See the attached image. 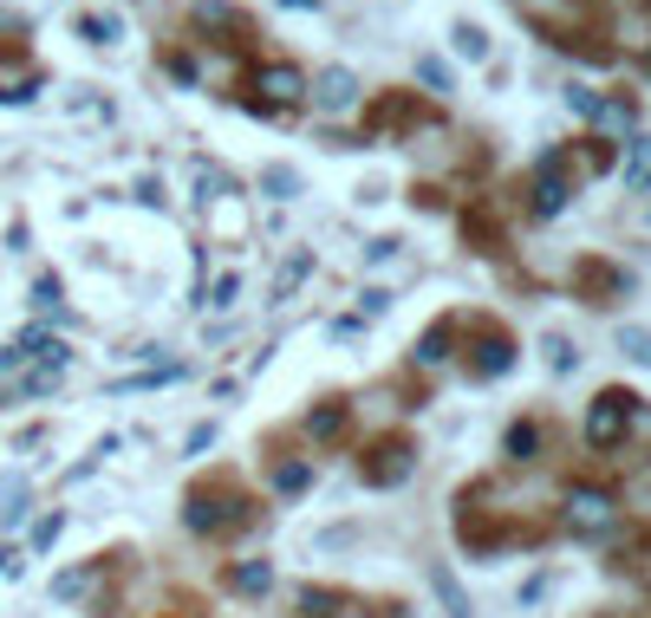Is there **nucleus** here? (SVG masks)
Instances as JSON below:
<instances>
[{"label":"nucleus","mask_w":651,"mask_h":618,"mask_svg":"<svg viewBox=\"0 0 651 618\" xmlns=\"http://www.w3.org/2000/svg\"><path fill=\"white\" fill-rule=\"evenodd\" d=\"M183 521H189L196 534H228V528H241V521H248V495H241L235 482L189 489V502H183Z\"/></svg>","instance_id":"obj_1"},{"label":"nucleus","mask_w":651,"mask_h":618,"mask_svg":"<svg viewBox=\"0 0 651 618\" xmlns=\"http://www.w3.org/2000/svg\"><path fill=\"white\" fill-rule=\"evenodd\" d=\"M633 417H639V398H633L626 384H606V391L593 398V411H587V443H593V450H619L626 430H633Z\"/></svg>","instance_id":"obj_2"},{"label":"nucleus","mask_w":651,"mask_h":618,"mask_svg":"<svg viewBox=\"0 0 651 618\" xmlns=\"http://www.w3.org/2000/svg\"><path fill=\"white\" fill-rule=\"evenodd\" d=\"M411 469H417V443L411 437H378L359 456V482L365 489H398V482H411Z\"/></svg>","instance_id":"obj_3"},{"label":"nucleus","mask_w":651,"mask_h":618,"mask_svg":"<svg viewBox=\"0 0 651 618\" xmlns=\"http://www.w3.org/2000/svg\"><path fill=\"white\" fill-rule=\"evenodd\" d=\"M619 521V502L606 495V489H593V482H574L567 489V528L574 534H606Z\"/></svg>","instance_id":"obj_4"},{"label":"nucleus","mask_w":651,"mask_h":618,"mask_svg":"<svg viewBox=\"0 0 651 618\" xmlns=\"http://www.w3.org/2000/svg\"><path fill=\"white\" fill-rule=\"evenodd\" d=\"M509 365H515V339H509L502 326L476 319V358H470V371H476V378H502Z\"/></svg>","instance_id":"obj_5"},{"label":"nucleus","mask_w":651,"mask_h":618,"mask_svg":"<svg viewBox=\"0 0 651 618\" xmlns=\"http://www.w3.org/2000/svg\"><path fill=\"white\" fill-rule=\"evenodd\" d=\"M254 91H261L267 104H300V98H306V72L274 59V65H261V72H254Z\"/></svg>","instance_id":"obj_6"},{"label":"nucleus","mask_w":651,"mask_h":618,"mask_svg":"<svg viewBox=\"0 0 651 618\" xmlns=\"http://www.w3.org/2000/svg\"><path fill=\"white\" fill-rule=\"evenodd\" d=\"M574 287L587 293V306H613V300L626 293V274L606 267V261H580V267H574Z\"/></svg>","instance_id":"obj_7"},{"label":"nucleus","mask_w":651,"mask_h":618,"mask_svg":"<svg viewBox=\"0 0 651 618\" xmlns=\"http://www.w3.org/2000/svg\"><path fill=\"white\" fill-rule=\"evenodd\" d=\"M306 91L320 98V111H352V104H359V78H352L346 65H326L320 78H306Z\"/></svg>","instance_id":"obj_8"},{"label":"nucleus","mask_w":651,"mask_h":618,"mask_svg":"<svg viewBox=\"0 0 651 618\" xmlns=\"http://www.w3.org/2000/svg\"><path fill=\"white\" fill-rule=\"evenodd\" d=\"M567 196H574V189H567V156L554 150V156L541 163V176H535V215H561Z\"/></svg>","instance_id":"obj_9"},{"label":"nucleus","mask_w":651,"mask_h":618,"mask_svg":"<svg viewBox=\"0 0 651 618\" xmlns=\"http://www.w3.org/2000/svg\"><path fill=\"white\" fill-rule=\"evenodd\" d=\"M437 111L430 104H411V98H378L365 111V130H398V124H430Z\"/></svg>","instance_id":"obj_10"},{"label":"nucleus","mask_w":651,"mask_h":618,"mask_svg":"<svg viewBox=\"0 0 651 618\" xmlns=\"http://www.w3.org/2000/svg\"><path fill=\"white\" fill-rule=\"evenodd\" d=\"M450 339H456V319H437V326L424 332V345H417V365H443V358H450Z\"/></svg>","instance_id":"obj_11"},{"label":"nucleus","mask_w":651,"mask_h":618,"mask_svg":"<svg viewBox=\"0 0 651 618\" xmlns=\"http://www.w3.org/2000/svg\"><path fill=\"white\" fill-rule=\"evenodd\" d=\"M228 587H235V593H267L274 573H267V560H241V567L228 573Z\"/></svg>","instance_id":"obj_12"},{"label":"nucleus","mask_w":651,"mask_h":618,"mask_svg":"<svg viewBox=\"0 0 651 618\" xmlns=\"http://www.w3.org/2000/svg\"><path fill=\"white\" fill-rule=\"evenodd\" d=\"M450 39H456V52H463L470 65H483V59H489V33H483V26H470V20H463Z\"/></svg>","instance_id":"obj_13"},{"label":"nucleus","mask_w":651,"mask_h":618,"mask_svg":"<svg viewBox=\"0 0 651 618\" xmlns=\"http://www.w3.org/2000/svg\"><path fill=\"white\" fill-rule=\"evenodd\" d=\"M502 450H509L515 463H528V456L541 450V430H535V424H509V437H502Z\"/></svg>","instance_id":"obj_14"},{"label":"nucleus","mask_w":651,"mask_h":618,"mask_svg":"<svg viewBox=\"0 0 651 618\" xmlns=\"http://www.w3.org/2000/svg\"><path fill=\"white\" fill-rule=\"evenodd\" d=\"M651 182V137H633V163H626V189Z\"/></svg>","instance_id":"obj_15"},{"label":"nucleus","mask_w":651,"mask_h":618,"mask_svg":"<svg viewBox=\"0 0 651 618\" xmlns=\"http://www.w3.org/2000/svg\"><path fill=\"white\" fill-rule=\"evenodd\" d=\"M78 33H85V39H98V46H111V39H124V20H104V13H85V20H78Z\"/></svg>","instance_id":"obj_16"},{"label":"nucleus","mask_w":651,"mask_h":618,"mask_svg":"<svg viewBox=\"0 0 651 618\" xmlns=\"http://www.w3.org/2000/svg\"><path fill=\"white\" fill-rule=\"evenodd\" d=\"M339 424H346V404H320V411L306 417V430H313V437H339Z\"/></svg>","instance_id":"obj_17"},{"label":"nucleus","mask_w":651,"mask_h":618,"mask_svg":"<svg viewBox=\"0 0 651 618\" xmlns=\"http://www.w3.org/2000/svg\"><path fill=\"white\" fill-rule=\"evenodd\" d=\"M430 580H437V593L450 600V613H456V618H470V600H463V587L450 580V567H430Z\"/></svg>","instance_id":"obj_18"},{"label":"nucleus","mask_w":651,"mask_h":618,"mask_svg":"<svg viewBox=\"0 0 651 618\" xmlns=\"http://www.w3.org/2000/svg\"><path fill=\"white\" fill-rule=\"evenodd\" d=\"M91 573H98V567H78V573H59V580H52V600H78V593L91 587Z\"/></svg>","instance_id":"obj_19"},{"label":"nucleus","mask_w":651,"mask_h":618,"mask_svg":"<svg viewBox=\"0 0 651 618\" xmlns=\"http://www.w3.org/2000/svg\"><path fill=\"white\" fill-rule=\"evenodd\" d=\"M333 606H339V593H326V587H320V593H313V587L300 593V613L306 618H333Z\"/></svg>","instance_id":"obj_20"},{"label":"nucleus","mask_w":651,"mask_h":618,"mask_svg":"<svg viewBox=\"0 0 651 618\" xmlns=\"http://www.w3.org/2000/svg\"><path fill=\"white\" fill-rule=\"evenodd\" d=\"M619 352H633L639 365H651V332L646 326H626V332H619Z\"/></svg>","instance_id":"obj_21"},{"label":"nucleus","mask_w":651,"mask_h":618,"mask_svg":"<svg viewBox=\"0 0 651 618\" xmlns=\"http://www.w3.org/2000/svg\"><path fill=\"white\" fill-rule=\"evenodd\" d=\"M306 267H313V254H293V261H287V267H280V280H274V293H280V300H287V293H293V287H300V274H306Z\"/></svg>","instance_id":"obj_22"},{"label":"nucleus","mask_w":651,"mask_h":618,"mask_svg":"<svg viewBox=\"0 0 651 618\" xmlns=\"http://www.w3.org/2000/svg\"><path fill=\"white\" fill-rule=\"evenodd\" d=\"M306 482H313V469H306V463H280V469H274V489H287V495H293V489H306Z\"/></svg>","instance_id":"obj_23"},{"label":"nucleus","mask_w":651,"mask_h":618,"mask_svg":"<svg viewBox=\"0 0 651 618\" xmlns=\"http://www.w3.org/2000/svg\"><path fill=\"white\" fill-rule=\"evenodd\" d=\"M417 78H424L430 91H443V85H450V72H443V59H417Z\"/></svg>","instance_id":"obj_24"},{"label":"nucleus","mask_w":651,"mask_h":618,"mask_svg":"<svg viewBox=\"0 0 651 618\" xmlns=\"http://www.w3.org/2000/svg\"><path fill=\"white\" fill-rule=\"evenodd\" d=\"M567 104H574L580 117H600V91H587V85H574V91H567Z\"/></svg>","instance_id":"obj_25"},{"label":"nucleus","mask_w":651,"mask_h":618,"mask_svg":"<svg viewBox=\"0 0 651 618\" xmlns=\"http://www.w3.org/2000/svg\"><path fill=\"white\" fill-rule=\"evenodd\" d=\"M235 293H241V280H235V274H222V280H215V293H209V306H228Z\"/></svg>","instance_id":"obj_26"},{"label":"nucleus","mask_w":651,"mask_h":618,"mask_svg":"<svg viewBox=\"0 0 651 618\" xmlns=\"http://www.w3.org/2000/svg\"><path fill=\"white\" fill-rule=\"evenodd\" d=\"M548 365H554V371H567V365H574V358H567V339H561V332H548Z\"/></svg>","instance_id":"obj_27"},{"label":"nucleus","mask_w":651,"mask_h":618,"mask_svg":"<svg viewBox=\"0 0 651 618\" xmlns=\"http://www.w3.org/2000/svg\"><path fill=\"white\" fill-rule=\"evenodd\" d=\"M261 182H267V189H274V196H293V169H267V176H261Z\"/></svg>","instance_id":"obj_28"},{"label":"nucleus","mask_w":651,"mask_h":618,"mask_svg":"<svg viewBox=\"0 0 651 618\" xmlns=\"http://www.w3.org/2000/svg\"><path fill=\"white\" fill-rule=\"evenodd\" d=\"M59 528H65V515H46V521H39V534H33V541H39V547H52V541H59Z\"/></svg>","instance_id":"obj_29"},{"label":"nucleus","mask_w":651,"mask_h":618,"mask_svg":"<svg viewBox=\"0 0 651 618\" xmlns=\"http://www.w3.org/2000/svg\"><path fill=\"white\" fill-rule=\"evenodd\" d=\"M0 573H7V580L20 573V554H13V547H0Z\"/></svg>","instance_id":"obj_30"},{"label":"nucleus","mask_w":651,"mask_h":618,"mask_svg":"<svg viewBox=\"0 0 651 618\" xmlns=\"http://www.w3.org/2000/svg\"><path fill=\"white\" fill-rule=\"evenodd\" d=\"M646 7H651V0H646Z\"/></svg>","instance_id":"obj_31"}]
</instances>
